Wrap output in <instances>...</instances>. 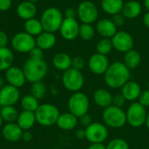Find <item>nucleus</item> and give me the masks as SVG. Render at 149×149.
Instances as JSON below:
<instances>
[{"mask_svg": "<svg viewBox=\"0 0 149 149\" xmlns=\"http://www.w3.org/2000/svg\"><path fill=\"white\" fill-rule=\"evenodd\" d=\"M10 44L16 52L26 53L30 52L36 46V38L25 31L18 32L13 36Z\"/></svg>", "mask_w": 149, "mask_h": 149, "instance_id": "obj_10", "label": "nucleus"}, {"mask_svg": "<svg viewBox=\"0 0 149 149\" xmlns=\"http://www.w3.org/2000/svg\"><path fill=\"white\" fill-rule=\"evenodd\" d=\"M143 24L147 28L149 29V11H147L143 16Z\"/></svg>", "mask_w": 149, "mask_h": 149, "instance_id": "obj_49", "label": "nucleus"}, {"mask_svg": "<svg viewBox=\"0 0 149 149\" xmlns=\"http://www.w3.org/2000/svg\"><path fill=\"white\" fill-rule=\"evenodd\" d=\"M141 93V86L133 80L127 81L122 87H121V94L124 96L126 100L134 102L137 99H139Z\"/></svg>", "mask_w": 149, "mask_h": 149, "instance_id": "obj_18", "label": "nucleus"}, {"mask_svg": "<svg viewBox=\"0 0 149 149\" xmlns=\"http://www.w3.org/2000/svg\"><path fill=\"white\" fill-rule=\"evenodd\" d=\"M59 115V110L52 104L39 105L35 111L36 121L45 127H50L56 124Z\"/></svg>", "mask_w": 149, "mask_h": 149, "instance_id": "obj_4", "label": "nucleus"}, {"mask_svg": "<svg viewBox=\"0 0 149 149\" xmlns=\"http://www.w3.org/2000/svg\"><path fill=\"white\" fill-rule=\"evenodd\" d=\"M113 24L118 27H120L122 26L124 24H125V21H126V17L123 16V14L120 12V13H118L114 16H113V18H112Z\"/></svg>", "mask_w": 149, "mask_h": 149, "instance_id": "obj_41", "label": "nucleus"}, {"mask_svg": "<svg viewBox=\"0 0 149 149\" xmlns=\"http://www.w3.org/2000/svg\"><path fill=\"white\" fill-rule=\"evenodd\" d=\"M3 86V79H2V77L0 76V89Z\"/></svg>", "mask_w": 149, "mask_h": 149, "instance_id": "obj_52", "label": "nucleus"}, {"mask_svg": "<svg viewBox=\"0 0 149 149\" xmlns=\"http://www.w3.org/2000/svg\"><path fill=\"white\" fill-rule=\"evenodd\" d=\"M53 66L59 71H66L72 67V58L65 52L57 53L52 58Z\"/></svg>", "mask_w": 149, "mask_h": 149, "instance_id": "obj_27", "label": "nucleus"}, {"mask_svg": "<svg viewBox=\"0 0 149 149\" xmlns=\"http://www.w3.org/2000/svg\"><path fill=\"white\" fill-rule=\"evenodd\" d=\"M139 103H141L143 107H149V90H145L141 92L139 97Z\"/></svg>", "mask_w": 149, "mask_h": 149, "instance_id": "obj_40", "label": "nucleus"}, {"mask_svg": "<svg viewBox=\"0 0 149 149\" xmlns=\"http://www.w3.org/2000/svg\"><path fill=\"white\" fill-rule=\"evenodd\" d=\"M87 149H107L103 143H91Z\"/></svg>", "mask_w": 149, "mask_h": 149, "instance_id": "obj_47", "label": "nucleus"}, {"mask_svg": "<svg viewBox=\"0 0 149 149\" xmlns=\"http://www.w3.org/2000/svg\"><path fill=\"white\" fill-rule=\"evenodd\" d=\"M12 4V0H0V11L8 10Z\"/></svg>", "mask_w": 149, "mask_h": 149, "instance_id": "obj_43", "label": "nucleus"}, {"mask_svg": "<svg viewBox=\"0 0 149 149\" xmlns=\"http://www.w3.org/2000/svg\"><path fill=\"white\" fill-rule=\"evenodd\" d=\"M127 122L133 127H142L147 119L148 113L146 111V107H143L139 102H133L127 113Z\"/></svg>", "mask_w": 149, "mask_h": 149, "instance_id": "obj_7", "label": "nucleus"}, {"mask_svg": "<svg viewBox=\"0 0 149 149\" xmlns=\"http://www.w3.org/2000/svg\"><path fill=\"white\" fill-rule=\"evenodd\" d=\"M97 32L105 38H112L118 31L117 26L113 24L112 19L101 18L96 24Z\"/></svg>", "mask_w": 149, "mask_h": 149, "instance_id": "obj_17", "label": "nucleus"}, {"mask_svg": "<svg viewBox=\"0 0 149 149\" xmlns=\"http://www.w3.org/2000/svg\"><path fill=\"white\" fill-rule=\"evenodd\" d=\"M23 72L27 81L36 83L41 81L46 76L48 66L44 59L29 58L24 64Z\"/></svg>", "mask_w": 149, "mask_h": 149, "instance_id": "obj_2", "label": "nucleus"}, {"mask_svg": "<svg viewBox=\"0 0 149 149\" xmlns=\"http://www.w3.org/2000/svg\"><path fill=\"white\" fill-rule=\"evenodd\" d=\"M109 65L110 64L107 57L98 52L92 55L88 60V67L90 71L96 75H104Z\"/></svg>", "mask_w": 149, "mask_h": 149, "instance_id": "obj_14", "label": "nucleus"}, {"mask_svg": "<svg viewBox=\"0 0 149 149\" xmlns=\"http://www.w3.org/2000/svg\"><path fill=\"white\" fill-rule=\"evenodd\" d=\"M127 100L124 98V96L121 93H119V94H116V95H114L113 97V104L112 105L121 108L125 105V102Z\"/></svg>", "mask_w": 149, "mask_h": 149, "instance_id": "obj_38", "label": "nucleus"}, {"mask_svg": "<svg viewBox=\"0 0 149 149\" xmlns=\"http://www.w3.org/2000/svg\"><path fill=\"white\" fill-rule=\"evenodd\" d=\"M64 18L63 13L58 8L50 7L43 11L40 22L45 31L54 33L59 31Z\"/></svg>", "mask_w": 149, "mask_h": 149, "instance_id": "obj_3", "label": "nucleus"}, {"mask_svg": "<svg viewBox=\"0 0 149 149\" xmlns=\"http://www.w3.org/2000/svg\"><path fill=\"white\" fill-rule=\"evenodd\" d=\"M1 116L3 118V120L6 121L7 123H12L14 121H17L18 117V112L13 106H7L3 107L0 111Z\"/></svg>", "mask_w": 149, "mask_h": 149, "instance_id": "obj_31", "label": "nucleus"}, {"mask_svg": "<svg viewBox=\"0 0 149 149\" xmlns=\"http://www.w3.org/2000/svg\"><path fill=\"white\" fill-rule=\"evenodd\" d=\"M22 140L25 142H30L32 140V134L29 131H24L22 134Z\"/></svg>", "mask_w": 149, "mask_h": 149, "instance_id": "obj_46", "label": "nucleus"}, {"mask_svg": "<svg viewBox=\"0 0 149 149\" xmlns=\"http://www.w3.org/2000/svg\"><path fill=\"white\" fill-rule=\"evenodd\" d=\"M3 118H2V116H1V113H0V127H1V126H2V124H3Z\"/></svg>", "mask_w": 149, "mask_h": 149, "instance_id": "obj_53", "label": "nucleus"}, {"mask_svg": "<svg viewBox=\"0 0 149 149\" xmlns=\"http://www.w3.org/2000/svg\"><path fill=\"white\" fill-rule=\"evenodd\" d=\"M7 44H8V36H7V34L4 31H0V48L6 47Z\"/></svg>", "mask_w": 149, "mask_h": 149, "instance_id": "obj_44", "label": "nucleus"}, {"mask_svg": "<svg viewBox=\"0 0 149 149\" xmlns=\"http://www.w3.org/2000/svg\"><path fill=\"white\" fill-rule=\"evenodd\" d=\"M86 139L91 143H103L108 137V129L106 125L93 122L85 128Z\"/></svg>", "mask_w": 149, "mask_h": 149, "instance_id": "obj_11", "label": "nucleus"}, {"mask_svg": "<svg viewBox=\"0 0 149 149\" xmlns=\"http://www.w3.org/2000/svg\"><path fill=\"white\" fill-rule=\"evenodd\" d=\"M102 120L108 127L120 128L127 123V115L120 107L111 105L104 109Z\"/></svg>", "mask_w": 149, "mask_h": 149, "instance_id": "obj_5", "label": "nucleus"}, {"mask_svg": "<svg viewBox=\"0 0 149 149\" xmlns=\"http://www.w3.org/2000/svg\"><path fill=\"white\" fill-rule=\"evenodd\" d=\"M78 123H79V118L69 112L60 114L57 120L56 125L58 127V128L62 130L69 131L75 128Z\"/></svg>", "mask_w": 149, "mask_h": 149, "instance_id": "obj_21", "label": "nucleus"}, {"mask_svg": "<svg viewBox=\"0 0 149 149\" xmlns=\"http://www.w3.org/2000/svg\"><path fill=\"white\" fill-rule=\"evenodd\" d=\"M95 34V30L91 24H82L79 26V36L86 41L91 40Z\"/></svg>", "mask_w": 149, "mask_h": 149, "instance_id": "obj_34", "label": "nucleus"}, {"mask_svg": "<svg viewBox=\"0 0 149 149\" xmlns=\"http://www.w3.org/2000/svg\"><path fill=\"white\" fill-rule=\"evenodd\" d=\"M111 40L113 48L120 52L126 53L128 51L132 50L134 45L133 36L126 31H117L116 34L111 38Z\"/></svg>", "mask_w": 149, "mask_h": 149, "instance_id": "obj_12", "label": "nucleus"}, {"mask_svg": "<svg viewBox=\"0 0 149 149\" xmlns=\"http://www.w3.org/2000/svg\"><path fill=\"white\" fill-rule=\"evenodd\" d=\"M20 98L18 88L10 85L3 86L0 89V106L7 107L15 105Z\"/></svg>", "mask_w": 149, "mask_h": 149, "instance_id": "obj_15", "label": "nucleus"}, {"mask_svg": "<svg viewBox=\"0 0 149 149\" xmlns=\"http://www.w3.org/2000/svg\"><path fill=\"white\" fill-rule=\"evenodd\" d=\"M113 43L111 38H101L96 45V51L98 53L102 55H107L113 50Z\"/></svg>", "mask_w": 149, "mask_h": 149, "instance_id": "obj_33", "label": "nucleus"}, {"mask_svg": "<svg viewBox=\"0 0 149 149\" xmlns=\"http://www.w3.org/2000/svg\"><path fill=\"white\" fill-rule=\"evenodd\" d=\"M130 79V70L123 62L116 61L110 64L104 74L105 83L113 89L121 88Z\"/></svg>", "mask_w": 149, "mask_h": 149, "instance_id": "obj_1", "label": "nucleus"}, {"mask_svg": "<svg viewBox=\"0 0 149 149\" xmlns=\"http://www.w3.org/2000/svg\"><path fill=\"white\" fill-rule=\"evenodd\" d=\"M5 79L9 85L17 88L22 87L26 81L23 69L17 66H11L5 71Z\"/></svg>", "mask_w": 149, "mask_h": 149, "instance_id": "obj_16", "label": "nucleus"}, {"mask_svg": "<svg viewBox=\"0 0 149 149\" xmlns=\"http://www.w3.org/2000/svg\"><path fill=\"white\" fill-rule=\"evenodd\" d=\"M85 60L81 57H75L72 58V68L81 71L85 67Z\"/></svg>", "mask_w": 149, "mask_h": 149, "instance_id": "obj_37", "label": "nucleus"}, {"mask_svg": "<svg viewBox=\"0 0 149 149\" xmlns=\"http://www.w3.org/2000/svg\"><path fill=\"white\" fill-rule=\"evenodd\" d=\"M28 1H30V2H31V3H35L38 2V0H28Z\"/></svg>", "mask_w": 149, "mask_h": 149, "instance_id": "obj_54", "label": "nucleus"}, {"mask_svg": "<svg viewBox=\"0 0 149 149\" xmlns=\"http://www.w3.org/2000/svg\"><path fill=\"white\" fill-rule=\"evenodd\" d=\"M148 149H149V148H148Z\"/></svg>", "mask_w": 149, "mask_h": 149, "instance_id": "obj_55", "label": "nucleus"}, {"mask_svg": "<svg viewBox=\"0 0 149 149\" xmlns=\"http://www.w3.org/2000/svg\"><path fill=\"white\" fill-rule=\"evenodd\" d=\"M90 107V102L88 97L81 93L76 92L72 93L68 100L69 112L78 118L86 114Z\"/></svg>", "mask_w": 149, "mask_h": 149, "instance_id": "obj_6", "label": "nucleus"}, {"mask_svg": "<svg viewBox=\"0 0 149 149\" xmlns=\"http://www.w3.org/2000/svg\"><path fill=\"white\" fill-rule=\"evenodd\" d=\"M77 16L82 24H93L98 20L99 10L96 4L91 1H82L77 8Z\"/></svg>", "mask_w": 149, "mask_h": 149, "instance_id": "obj_9", "label": "nucleus"}, {"mask_svg": "<svg viewBox=\"0 0 149 149\" xmlns=\"http://www.w3.org/2000/svg\"><path fill=\"white\" fill-rule=\"evenodd\" d=\"M30 58H32V59H43V55H44V52H43V50L38 48V46H35L30 52Z\"/></svg>", "mask_w": 149, "mask_h": 149, "instance_id": "obj_39", "label": "nucleus"}, {"mask_svg": "<svg viewBox=\"0 0 149 149\" xmlns=\"http://www.w3.org/2000/svg\"><path fill=\"white\" fill-rule=\"evenodd\" d=\"M14 55L10 49L7 47L0 48V71H6L12 66Z\"/></svg>", "mask_w": 149, "mask_h": 149, "instance_id": "obj_29", "label": "nucleus"}, {"mask_svg": "<svg viewBox=\"0 0 149 149\" xmlns=\"http://www.w3.org/2000/svg\"><path fill=\"white\" fill-rule=\"evenodd\" d=\"M56 36L54 33L43 31L36 37V46L42 49L43 51L52 49L56 44Z\"/></svg>", "mask_w": 149, "mask_h": 149, "instance_id": "obj_23", "label": "nucleus"}, {"mask_svg": "<svg viewBox=\"0 0 149 149\" xmlns=\"http://www.w3.org/2000/svg\"><path fill=\"white\" fill-rule=\"evenodd\" d=\"M36 122L35 113L30 111H23L17 117V124L23 131H28Z\"/></svg>", "mask_w": 149, "mask_h": 149, "instance_id": "obj_25", "label": "nucleus"}, {"mask_svg": "<svg viewBox=\"0 0 149 149\" xmlns=\"http://www.w3.org/2000/svg\"><path fill=\"white\" fill-rule=\"evenodd\" d=\"M79 122H80V124H81L83 127H87L89 125H91V124L93 123L92 117H91L88 113H86V114H85V115H83V116H81V117L79 118Z\"/></svg>", "mask_w": 149, "mask_h": 149, "instance_id": "obj_42", "label": "nucleus"}, {"mask_svg": "<svg viewBox=\"0 0 149 149\" xmlns=\"http://www.w3.org/2000/svg\"><path fill=\"white\" fill-rule=\"evenodd\" d=\"M113 96L111 93L105 88H100L93 93V100L95 104L104 109L113 104Z\"/></svg>", "mask_w": 149, "mask_h": 149, "instance_id": "obj_22", "label": "nucleus"}, {"mask_svg": "<svg viewBox=\"0 0 149 149\" xmlns=\"http://www.w3.org/2000/svg\"><path fill=\"white\" fill-rule=\"evenodd\" d=\"M31 93L37 100L43 99L46 93V87L45 84H43L41 81L32 83V86L31 87Z\"/></svg>", "mask_w": 149, "mask_h": 149, "instance_id": "obj_35", "label": "nucleus"}, {"mask_svg": "<svg viewBox=\"0 0 149 149\" xmlns=\"http://www.w3.org/2000/svg\"><path fill=\"white\" fill-rule=\"evenodd\" d=\"M79 24L76 18H64L59 29L60 35L65 40H73L79 37Z\"/></svg>", "mask_w": 149, "mask_h": 149, "instance_id": "obj_13", "label": "nucleus"}, {"mask_svg": "<svg viewBox=\"0 0 149 149\" xmlns=\"http://www.w3.org/2000/svg\"><path fill=\"white\" fill-rule=\"evenodd\" d=\"M76 136L78 139H84L86 138V131L85 129H79L76 133Z\"/></svg>", "mask_w": 149, "mask_h": 149, "instance_id": "obj_48", "label": "nucleus"}, {"mask_svg": "<svg viewBox=\"0 0 149 149\" xmlns=\"http://www.w3.org/2000/svg\"><path fill=\"white\" fill-rule=\"evenodd\" d=\"M107 149H129L128 143L120 138H116L108 142L107 146H106Z\"/></svg>", "mask_w": 149, "mask_h": 149, "instance_id": "obj_36", "label": "nucleus"}, {"mask_svg": "<svg viewBox=\"0 0 149 149\" xmlns=\"http://www.w3.org/2000/svg\"><path fill=\"white\" fill-rule=\"evenodd\" d=\"M142 6L140 2L136 0H130L124 3L121 13L127 19H133L139 17L141 13Z\"/></svg>", "mask_w": 149, "mask_h": 149, "instance_id": "obj_24", "label": "nucleus"}, {"mask_svg": "<svg viewBox=\"0 0 149 149\" xmlns=\"http://www.w3.org/2000/svg\"><path fill=\"white\" fill-rule=\"evenodd\" d=\"M23 130L20 128V127L17 123H7L2 130V134L4 137L5 140L10 142H16L18 141L20 139H22Z\"/></svg>", "mask_w": 149, "mask_h": 149, "instance_id": "obj_19", "label": "nucleus"}, {"mask_svg": "<svg viewBox=\"0 0 149 149\" xmlns=\"http://www.w3.org/2000/svg\"><path fill=\"white\" fill-rule=\"evenodd\" d=\"M17 14L20 18H22L25 21L34 18V17L37 14V7H36L35 3H33L28 0L24 1L17 5Z\"/></svg>", "mask_w": 149, "mask_h": 149, "instance_id": "obj_20", "label": "nucleus"}, {"mask_svg": "<svg viewBox=\"0 0 149 149\" xmlns=\"http://www.w3.org/2000/svg\"><path fill=\"white\" fill-rule=\"evenodd\" d=\"M145 125L147 126V127L149 129V113H148V115H147V119H146Z\"/></svg>", "mask_w": 149, "mask_h": 149, "instance_id": "obj_51", "label": "nucleus"}, {"mask_svg": "<svg viewBox=\"0 0 149 149\" xmlns=\"http://www.w3.org/2000/svg\"><path fill=\"white\" fill-rule=\"evenodd\" d=\"M144 6L148 10V11H149V0H144Z\"/></svg>", "mask_w": 149, "mask_h": 149, "instance_id": "obj_50", "label": "nucleus"}, {"mask_svg": "<svg viewBox=\"0 0 149 149\" xmlns=\"http://www.w3.org/2000/svg\"><path fill=\"white\" fill-rule=\"evenodd\" d=\"M77 16V10L72 8H68L65 11V18H76Z\"/></svg>", "mask_w": 149, "mask_h": 149, "instance_id": "obj_45", "label": "nucleus"}, {"mask_svg": "<svg viewBox=\"0 0 149 149\" xmlns=\"http://www.w3.org/2000/svg\"><path fill=\"white\" fill-rule=\"evenodd\" d=\"M24 28L25 32H27L28 34H30L33 37H37L44 31V29H43L40 20L36 19L35 17L26 20L24 22Z\"/></svg>", "mask_w": 149, "mask_h": 149, "instance_id": "obj_30", "label": "nucleus"}, {"mask_svg": "<svg viewBox=\"0 0 149 149\" xmlns=\"http://www.w3.org/2000/svg\"><path fill=\"white\" fill-rule=\"evenodd\" d=\"M124 3L123 0H102L101 8L108 15L114 16L122 11Z\"/></svg>", "mask_w": 149, "mask_h": 149, "instance_id": "obj_26", "label": "nucleus"}, {"mask_svg": "<svg viewBox=\"0 0 149 149\" xmlns=\"http://www.w3.org/2000/svg\"><path fill=\"white\" fill-rule=\"evenodd\" d=\"M21 106L24 111H30L35 113V111L39 107V104H38V100L34 96L30 94V95H25L21 100Z\"/></svg>", "mask_w": 149, "mask_h": 149, "instance_id": "obj_32", "label": "nucleus"}, {"mask_svg": "<svg viewBox=\"0 0 149 149\" xmlns=\"http://www.w3.org/2000/svg\"><path fill=\"white\" fill-rule=\"evenodd\" d=\"M141 61V55L136 50H130L125 53L124 56V64L129 70L135 69L139 66Z\"/></svg>", "mask_w": 149, "mask_h": 149, "instance_id": "obj_28", "label": "nucleus"}, {"mask_svg": "<svg viewBox=\"0 0 149 149\" xmlns=\"http://www.w3.org/2000/svg\"><path fill=\"white\" fill-rule=\"evenodd\" d=\"M84 76L79 70L70 68L64 72L62 75V83L64 86L73 93L79 92L84 86Z\"/></svg>", "mask_w": 149, "mask_h": 149, "instance_id": "obj_8", "label": "nucleus"}]
</instances>
